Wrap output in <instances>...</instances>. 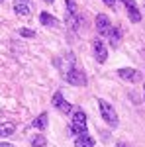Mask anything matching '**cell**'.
Returning <instances> with one entry per match:
<instances>
[{
    "mask_svg": "<svg viewBox=\"0 0 145 147\" xmlns=\"http://www.w3.org/2000/svg\"><path fill=\"white\" fill-rule=\"evenodd\" d=\"M96 30L100 35H108L112 32V22L106 14H98L96 16Z\"/></svg>",
    "mask_w": 145,
    "mask_h": 147,
    "instance_id": "5b68a950",
    "label": "cell"
},
{
    "mask_svg": "<svg viewBox=\"0 0 145 147\" xmlns=\"http://www.w3.org/2000/svg\"><path fill=\"white\" fill-rule=\"evenodd\" d=\"M118 75H120L123 80H127V82H139V80L143 79V75H141L139 71H135V69H129V67L118 69Z\"/></svg>",
    "mask_w": 145,
    "mask_h": 147,
    "instance_id": "277c9868",
    "label": "cell"
},
{
    "mask_svg": "<svg viewBox=\"0 0 145 147\" xmlns=\"http://www.w3.org/2000/svg\"><path fill=\"white\" fill-rule=\"evenodd\" d=\"M102 2H104L106 6H110V8H114V6H116V0H102Z\"/></svg>",
    "mask_w": 145,
    "mask_h": 147,
    "instance_id": "d6986e66",
    "label": "cell"
},
{
    "mask_svg": "<svg viewBox=\"0 0 145 147\" xmlns=\"http://www.w3.org/2000/svg\"><path fill=\"white\" fill-rule=\"evenodd\" d=\"M63 100H65V98H63V94H61V92L57 90L55 94H53V106H55V108H59V106H61V104H63Z\"/></svg>",
    "mask_w": 145,
    "mask_h": 147,
    "instance_id": "e0dca14e",
    "label": "cell"
},
{
    "mask_svg": "<svg viewBox=\"0 0 145 147\" xmlns=\"http://www.w3.org/2000/svg\"><path fill=\"white\" fill-rule=\"evenodd\" d=\"M98 106H100V114H102V118H104V122L110 124L112 127H116L118 125V114L114 110V106L106 100H98Z\"/></svg>",
    "mask_w": 145,
    "mask_h": 147,
    "instance_id": "7a4b0ae2",
    "label": "cell"
},
{
    "mask_svg": "<svg viewBox=\"0 0 145 147\" xmlns=\"http://www.w3.org/2000/svg\"><path fill=\"white\" fill-rule=\"evenodd\" d=\"M0 147H14V145H12V143H4V141H2V145H0Z\"/></svg>",
    "mask_w": 145,
    "mask_h": 147,
    "instance_id": "ffe728a7",
    "label": "cell"
},
{
    "mask_svg": "<svg viewBox=\"0 0 145 147\" xmlns=\"http://www.w3.org/2000/svg\"><path fill=\"white\" fill-rule=\"evenodd\" d=\"M45 2H47V4H53V0H45Z\"/></svg>",
    "mask_w": 145,
    "mask_h": 147,
    "instance_id": "44dd1931",
    "label": "cell"
},
{
    "mask_svg": "<svg viewBox=\"0 0 145 147\" xmlns=\"http://www.w3.org/2000/svg\"><path fill=\"white\" fill-rule=\"evenodd\" d=\"M65 79H67L69 84H75V86H84V84H86V75H84L80 69L69 71L67 75H65Z\"/></svg>",
    "mask_w": 145,
    "mask_h": 147,
    "instance_id": "3957f363",
    "label": "cell"
},
{
    "mask_svg": "<svg viewBox=\"0 0 145 147\" xmlns=\"http://www.w3.org/2000/svg\"><path fill=\"white\" fill-rule=\"evenodd\" d=\"M65 6H67L65 14H77V2L75 0H65Z\"/></svg>",
    "mask_w": 145,
    "mask_h": 147,
    "instance_id": "2e32d148",
    "label": "cell"
},
{
    "mask_svg": "<svg viewBox=\"0 0 145 147\" xmlns=\"http://www.w3.org/2000/svg\"><path fill=\"white\" fill-rule=\"evenodd\" d=\"M14 129H16V125L10 124V122H6V124H2V127H0V136L2 137H8L14 134Z\"/></svg>",
    "mask_w": 145,
    "mask_h": 147,
    "instance_id": "5bb4252c",
    "label": "cell"
},
{
    "mask_svg": "<svg viewBox=\"0 0 145 147\" xmlns=\"http://www.w3.org/2000/svg\"><path fill=\"white\" fill-rule=\"evenodd\" d=\"M143 90H145V86H143Z\"/></svg>",
    "mask_w": 145,
    "mask_h": 147,
    "instance_id": "603a6c76",
    "label": "cell"
},
{
    "mask_svg": "<svg viewBox=\"0 0 145 147\" xmlns=\"http://www.w3.org/2000/svg\"><path fill=\"white\" fill-rule=\"evenodd\" d=\"M69 134L71 136H84L86 134V114L82 110H75L73 114V122L69 125Z\"/></svg>",
    "mask_w": 145,
    "mask_h": 147,
    "instance_id": "6da1fadb",
    "label": "cell"
},
{
    "mask_svg": "<svg viewBox=\"0 0 145 147\" xmlns=\"http://www.w3.org/2000/svg\"><path fill=\"white\" fill-rule=\"evenodd\" d=\"M39 20H41L43 26H57V20L51 14H47V12H41V14H39Z\"/></svg>",
    "mask_w": 145,
    "mask_h": 147,
    "instance_id": "4fadbf2b",
    "label": "cell"
},
{
    "mask_svg": "<svg viewBox=\"0 0 145 147\" xmlns=\"http://www.w3.org/2000/svg\"><path fill=\"white\" fill-rule=\"evenodd\" d=\"M92 49H94V57H96V61H98V63H104V61L108 59L106 45L102 43L100 39H94V41H92Z\"/></svg>",
    "mask_w": 145,
    "mask_h": 147,
    "instance_id": "8992f818",
    "label": "cell"
},
{
    "mask_svg": "<svg viewBox=\"0 0 145 147\" xmlns=\"http://www.w3.org/2000/svg\"><path fill=\"white\" fill-rule=\"evenodd\" d=\"M20 35H22V37H28V39H32V37H35V32H34V30H30V28H20Z\"/></svg>",
    "mask_w": 145,
    "mask_h": 147,
    "instance_id": "ac0fdd59",
    "label": "cell"
},
{
    "mask_svg": "<svg viewBox=\"0 0 145 147\" xmlns=\"http://www.w3.org/2000/svg\"><path fill=\"white\" fill-rule=\"evenodd\" d=\"M118 147H127V145H123V143H120V145H118Z\"/></svg>",
    "mask_w": 145,
    "mask_h": 147,
    "instance_id": "7402d4cb",
    "label": "cell"
},
{
    "mask_svg": "<svg viewBox=\"0 0 145 147\" xmlns=\"http://www.w3.org/2000/svg\"><path fill=\"white\" fill-rule=\"evenodd\" d=\"M120 41H122V32H120V28H112V32L108 34V43H110L112 47H118Z\"/></svg>",
    "mask_w": 145,
    "mask_h": 147,
    "instance_id": "30bf717a",
    "label": "cell"
},
{
    "mask_svg": "<svg viewBox=\"0 0 145 147\" xmlns=\"http://www.w3.org/2000/svg\"><path fill=\"white\" fill-rule=\"evenodd\" d=\"M47 122H49V116H47V112H43V114H39V116L34 120V127H37V129L43 131L45 127H47Z\"/></svg>",
    "mask_w": 145,
    "mask_h": 147,
    "instance_id": "7c38bea8",
    "label": "cell"
},
{
    "mask_svg": "<svg viewBox=\"0 0 145 147\" xmlns=\"http://www.w3.org/2000/svg\"><path fill=\"white\" fill-rule=\"evenodd\" d=\"M32 145L34 147H47V139H45L43 136H35L34 139H32Z\"/></svg>",
    "mask_w": 145,
    "mask_h": 147,
    "instance_id": "9a60e30c",
    "label": "cell"
},
{
    "mask_svg": "<svg viewBox=\"0 0 145 147\" xmlns=\"http://www.w3.org/2000/svg\"><path fill=\"white\" fill-rule=\"evenodd\" d=\"M123 4H125V8H127V16H129V20L132 22H141V14L137 10V4H135V0H122Z\"/></svg>",
    "mask_w": 145,
    "mask_h": 147,
    "instance_id": "ba28073f",
    "label": "cell"
},
{
    "mask_svg": "<svg viewBox=\"0 0 145 147\" xmlns=\"http://www.w3.org/2000/svg\"><path fill=\"white\" fill-rule=\"evenodd\" d=\"M75 147H94V139H92L88 134L78 136L77 139H75Z\"/></svg>",
    "mask_w": 145,
    "mask_h": 147,
    "instance_id": "8fae6325",
    "label": "cell"
},
{
    "mask_svg": "<svg viewBox=\"0 0 145 147\" xmlns=\"http://www.w3.org/2000/svg\"><path fill=\"white\" fill-rule=\"evenodd\" d=\"M14 12L22 18H28L32 14V6H30V0H16L14 2Z\"/></svg>",
    "mask_w": 145,
    "mask_h": 147,
    "instance_id": "52a82bcc",
    "label": "cell"
},
{
    "mask_svg": "<svg viewBox=\"0 0 145 147\" xmlns=\"http://www.w3.org/2000/svg\"><path fill=\"white\" fill-rule=\"evenodd\" d=\"M65 18H67V26L71 30H80V26L84 24V18L82 16H78V14H65Z\"/></svg>",
    "mask_w": 145,
    "mask_h": 147,
    "instance_id": "9c48e42d",
    "label": "cell"
}]
</instances>
